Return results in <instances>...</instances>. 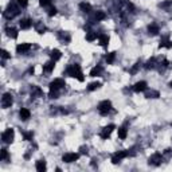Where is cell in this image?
<instances>
[{
    "label": "cell",
    "mask_w": 172,
    "mask_h": 172,
    "mask_svg": "<svg viewBox=\"0 0 172 172\" xmlns=\"http://www.w3.org/2000/svg\"><path fill=\"white\" fill-rule=\"evenodd\" d=\"M64 74L66 75H70L73 78H77L79 81V82H84L85 81V77H84V73H82V69L78 63H71L69 64L66 67V70H64Z\"/></svg>",
    "instance_id": "obj_1"
},
{
    "label": "cell",
    "mask_w": 172,
    "mask_h": 172,
    "mask_svg": "<svg viewBox=\"0 0 172 172\" xmlns=\"http://www.w3.org/2000/svg\"><path fill=\"white\" fill-rule=\"evenodd\" d=\"M20 6H16L15 3H11L8 4V7L6 8V11L3 12V16L6 18L7 20H12L14 18H16L19 14H20Z\"/></svg>",
    "instance_id": "obj_2"
},
{
    "label": "cell",
    "mask_w": 172,
    "mask_h": 172,
    "mask_svg": "<svg viewBox=\"0 0 172 172\" xmlns=\"http://www.w3.org/2000/svg\"><path fill=\"white\" fill-rule=\"evenodd\" d=\"M97 110H98V113H100L101 116H108L112 112V102L109 100L101 101L100 104H98V106H97Z\"/></svg>",
    "instance_id": "obj_3"
},
{
    "label": "cell",
    "mask_w": 172,
    "mask_h": 172,
    "mask_svg": "<svg viewBox=\"0 0 172 172\" xmlns=\"http://www.w3.org/2000/svg\"><path fill=\"white\" fill-rule=\"evenodd\" d=\"M14 137H15V132L12 128H8L2 133V141L6 144H11L14 141Z\"/></svg>",
    "instance_id": "obj_4"
},
{
    "label": "cell",
    "mask_w": 172,
    "mask_h": 172,
    "mask_svg": "<svg viewBox=\"0 0 172 172\" xmlns=\"http://www.w3.org/2000/svg\"><path fill=\"white\" fill-rule=\"evenodd\" d=\"M163 160H164V156H163L161 153L156 152V153H153L152 156L148 159V164L149 165H153V167H159L163 163Z\"/></svg>",
    "instance_id": "obj_5"
},
{
    "label": "cell",
    "mask_w": 172,
    "mask_h": 172,
    "mask_svg": "<svg viewBox=\"0 0 172 172\" xmlns=\"http://www.w3.org/2000/svg\"><path fill=\"white\" fill-rule=\"evenodd\" d=\"M116 129V125L114 124H109V125H106V127H104L102 128V131H101V133H100V137L102 140H108L110 137V135H112V132H113Z\"/></svg>",
    "instance_id": "obj_6"
},
{
    "label": "cell",
    "mask_w": 172,
    "mask_h": 172,
    "mask_svg": "<svg viewBox=\"0 0 172 172\" xmlns=\"http://www.w3.org/2000/svg\"><path fill=\"white\" fill-rule=\"evenodd\" d=\"M79 155L81 153H77V152H67L62 156V161L69 163V164H70V163H75L79 159Z\"/></svg>",
    "instance_id": "obj_7"
},
{
    "label": "cell",
    "mask_w": 172,
    "mask_h": 172,
    "mask_svg": "<svg viewBox=\"0 0 172 172\" xmlns=\"http://www.w3.org/2000/svg\"><path fill=\"white\" fill-rule=\"evenodd\" d=\"M106 19V14L104 11H96L93 14L92 16V19L89 20V24H94V23H98V22H102V20H105Z\"/></svg>",
    "instance_id": "obj_8"
},
{
    "label": "cell",
    "mask_w": 172,
    "mask_h": 172,
    "mask_svg": "<svg viewBox=\"0 0 172 172\" xmlns=\"http://www.w3.org/2000/svg\"><path fill=\"white\" fill-rule=\"evenodd\" d=\"M12 104H14V98H12L11 93H4L2 97V106L4 109H8V108H11Z\"/></svg>",
    "instance_id": "obj_9"
},
{
    "label": "cell",
    "mask_w": 172,
    "mask_h": 172,
    "mask_svg": "<svg viewBox=\"0 0 172 172\" xmlns=\"http://www.w3.org/2000/svg\"><path fill=\"white\" fill-rule=\"evenodd\" d=\"M125 157H128V150H118V152H116L113 156H112V163H113V164H118V163Z\"/></svg>",
    "instance_id": "obj_10"
},
{
    "label": "cell",
    "mask_w": 172,
    "mask_h": 172,
    "mask_svg": "<svg viewBox=\"0 0 172 172\" xmlns=\"http://www.w3.org/2000/svg\"><path fill=\"white\" fill-rule=\"evenodd\" d=\"M50 89H57V90H62L64 86H66V82L62 79V78H55L54 81L50 82Z\"/></svg>",
    "instance_id": "obj_11"
},
{
    "label": "cell",
    "mask_w": 172,
    "mask_h": 172,
    "mask_svg": "<svg viewBox=\"0 0 172 172\" xmlns=\"http://www.w3.org/2000/svg\"><path fill=\"white\" fill-rule=\"evenodd\" d=\"M57 36H58V39L63 43V45H69L70 41H71V35L67 31H58Z\"/></svg>",
    "instance_id": "obj_12"
},
{
    "label": "cell",
    "mask_w": 172,
    "mask_h": 172,
    "mask_svg": "<svg viewBox=\"0 0 172 172\" xmlns=\"http://www.w3.org/2000/svg\"><path fill=\"white\" fill-rule=\"evenodd\" d=\"M31 49H32V46L30 45V43H19V45L16 46V53L18 54H27Z\"/></svg>",
    "instance_id": "obj_13"
},
{
    "label": "cell",
    "mask_w": 172,
    "mask_h": 172,
    "mask_svg": "<svg viewBox=\"0 0 172 172\" xmlns=\"http://www.w3.org/2000/svg\"><path fill=\"white\" fill-rule=\"evenodd\" d=\"M133 92L136 93H140V92H145V90L148 89V84L145 82V81H139V82H136L133 85Z\"/></svg>",
    "instance_id": "obj_14"
},
{
    "label": "cell",
    "mask_w": 172,
    "mask_h": 172,
    "mask_svg": "<svg viewBox=\"0 0 172 172\" xmlns=\"http://www.w3.org/2000/svg\"><path fill=\"white\" fill-rule=\"evenodd\" d=\"M30 93H31V96L34 98H41V97H43V90L39 88V86H36V85H32L31 86V89H30Z\"/></svg>",
    "instance_id": "obj_15"
},
{
    "label": "cell",
    "mask_w": 172,
    "mask_h": 172,
    "mask_svg": "<svg viewBox=\"0 0 172 172\" xmlns=\"http://www.w3.org/2000/svg\"><path fill=\"white\" fill-rule=\"evenodd\" d=\"M4 31H6V35L8 38H12V39H16V38H18V30L15 27H12V26H7Z\"/></svg>",
    "instance_id": "obj_16"
},
{
    "label": "cell",
    "mask_w": 172,
    "mask_h": 172,
    "mask_svg": "<svg viewBox=\"0 0 172 172\" xmlns=\"http://www.w3.org/2000/svg\"><path fill=\"white\" fill-rule=\"evenodd\" d=\"M19 27L22 30H28V28H31L32 27V20L30 19V18H23L20 22H19Z\"/></svg>",
    "instance_id": "obj_17"
},
{
    "label": "cell",
    "mask_w": 172,
    "mask_h": 172,
    "mask_svg": "<svg viewBox=\"0 0 172 172\" xmlns=\"http://www.w3.org/2000/svg\"><path fill=\"white\" fill-rule=\"evenodd\" d=\"M54 67H55V61L51 59V61L46 62L45 64H43V73H45V74H50V73H53Z\"/></svg>",
    "instance_id": "obj_18"
},
{
    "label": "cell",
    "mask_w": 172,
    "mask_h": 172,
    "mask_svg": "<svg viewBox=\"0 0 172 172\" xmlns=\"http://www.w3.org/2000/svg\"><path fill=\"white\" fill-rule=\"evenodd\" d=\"M109 41H110L109 35H106V34H98V43H100V46L106 47L109 45Z\"/></svg>",
    "instance_id": "obj_19"
},
{
    "label": "cell",
    "mask_w": 172,
    "mask_h": 172,
    "mask_svg": "<svg viewBox=\"0 0 172 172\" xmlns=\"http://www.w3.org/2000/svg\"><path fill=\"white\" fill-rule=\"evenodd\" d=\"M19 117H20V120H23V121H27V120L31 117V112H30L27 108H22L19 110Z\"/></svg>",
    "instance_id": "obj_20"
},
{
    "label": "cell",
    "mask_w": 172,
    "mask_h": 172,
    "mask_svg": "<svg viewBox=\"0 0 172 172\" xmlns=\"http://www.w3.org/2000/svg\"><path fill=\"white\" fill-rule=\"evenodd\" d=\"M168 67H170L168 59L163 58L161 61H157V67H156V69H159V71H164V70H167Z\"/></svg>",
    "instance_id": "obj_21"
},
{
    "label": "cell",
    "mask_w": 172,
    "mask_h": 172,
    "mask_svg": "<svg viewBox=\"0 0 172 172\" xmlns=\"http://www.w3.org/2000/svg\"><path fill=\"white\" fill-rule=\"evenodd\" d=\"M144 67L147 69V70H153V69H156V67H157V59H156V58H150V59H148V61L145 62Z\"/></svg>",
    "instance_id": "obj_22"
},
{
    "label": "cell",
    "mask_w": 172,
    "mask_h": 172,
    "mask_svg": "<svg viewBox=\"0 0 172 172\" xmlns=\"http://www.w3.org/2000/svg\"><path fill=\"white\" fill-rule=\"evenodd\" d=\"M79 10H81V12H84V14H90V12L93 11V8H92V4L90 3L82 2L79 4Z\"/></svg>",
    "instance_id": "obj_23"
},
{
    "label": "cell",
    "mask_w": 172,
    "mask_h": 172,
    "mask_svg": "<svg viewBox=\"0 0 172 172\" xmlns=\"http://www.w3.org/2000/svg\"><path fill=\"white\" fill-rule=\"evenodd\" d=\"M102 71H104V67L100 66V64H97L96 67H93L92 70H90V74L89 75L93 77V78H94V77H100L102 74Z\"/></svg>",
    "instance_id": "obj_24"
},
{
    "label": "cell",
    "mask_w": 172,
    "mask_h": 172,
    "mask_svg": "<svg viewBox=\"0 0 172 172\" xmlns=\"http://www.w3.org/2000/svg\"><path fill=\"white\" fill-rule=\"evenodd\" d=\"M159 32H160V27H159L157 24L152 23V24H149V26H148V34H149V35L155 36V35H157Z\"/></svg>",
    "instance_id": "obj_25"
},
{
    "label": "cell",
    "mask_w": 172,
    "mask_h": 172,
    "mask_svg": "<svg viewBox=\"0 0 172 172\" xmlns=\"http://www.w3.org/2000/svg\"><path fill=\"white\" fill-rule=\"evenodd\" d=\"M97 39H98V34L96 31H93V30L86 31V41H88V42H94Z\"/></svg>",
    "instance_id": "obj_26"
},
{
    "label": "cell",
    "mask_w": 172,
    "mask_h": 172,
    "mask_svg": "<svg viewBox=\"0 0 172 172\" xmlns=\"http://www.w3.org/2000/svg\"><path fill=\"white\" fill-rule=\"evenodd\" d=\"M50 58L53 59V61L57 62V61H59V59L62 58V53H61V51H59L58 49H54V50L50 51Z\"/></svg>",
    "instance_id": "obj_27"
},
{
    "label": "cell",
    "mask_w": 172,
    "mask_h": 172,
    "mask_svg": "<svg viewBox=\"0 0 172 172\" xmlns=\"http://www.w3.org/2000/svg\"><path fill=\"white\" fill-rule=\"evenodd\" d=\"M34 27H35V31L38 34H45L47 31V27L45 26V23H43V22H36Z\"/></svg>",
    "instance_id": "obj_28"
},
{
    "label": "cell",
    "mask_w": 172,
    "mask_h": 172,
    "mask_svg": "<svg viewBox=\"0 0 172 172\" xmlns=\"http://www.w3.org/2000/svg\"><path fill=\"white\" fill-rule=\"evenodd\" d=\"M159 47H160V49H161V47H168V49H171V41H170V36L168 35H165V36L161 38Z\"/></svg>",
    "instance_id": "obj_29"
},
{
    "label": "cell",
    "mask_w": 172,
    "mask_h": 172,
    "mask_svg": "<svg viewBox=\"0 0 172 172\" xmlns=\"http://www.w3.org/2000/svg\"><path fill=\"white\" fill-rule=\"evenodd\" d=\"M35 168H36V171H39V172L46 171V170H47L46 161H45V160H38V161L35 163Z\"/></svg>",
    "instance_id": "obj_30"
},
{
    "label": "cell",
    "mask_w": 172,
    "mask_h": 172,
    "mask_svg": "<svg viewBox=\"0 0 172 172\" xmlns=\"http://www.w3.org/2000/svg\"><path fill=\"white\" fill-rule=\"evenodd\" d=\"M127 136H128V129H127V127H125V125H124V127H120V128H118V139L125 140Z\"/></svg>",
    "instance_id": "obj_31"
},
{
    "label": "cell",
    "mask_w": 172,
    "mask_h": 172,
    "mask_svg": "<svg viewBox=\"0 0 172 172\" xmlns=\"http://www.w3.org/2000/svg\"><path fill=\"white\" fill-rule=\"evenodd\" d=\"M145 97H147V98H159V97H160V93H159L157 90L150 89V90H148V92L145 93Z\"/></svg>",
    "instance_id": "obj_32"
},
{
    "label": "cell",
    "mask_w": 172,
    "mask_h": 172,
    "mask_svg": "<svg viewBox=\"0 0 172 172\" xmlns=\"http://www.w3.org/2000/svg\"><path fill=\"white\" fill-rule=\"evenodd\" d=\"M159 7H160L161 10H165V11H168L170 8L172 7V0H165V2H161L160 4H159Z\"/></svg>",
    "instance_id": "obj_33"
},
{
    "label": "cell",
    "mask_w": 172,
    "mask_h": 172,
    "mask_svg": "<svg viewBox=\"0 0 172 172\" xmlns=\"http://www.w3.org/2000/svg\"><path fill=\"white\" fill-rule=\"evenodd\" d=\"M100 88H101V82H98V81H96V82L89 84V86H88V90H89V92H94V90H97V89H100Z\"/></svg>",
    "instance_id": "obj_34"
},
{
    "label": "cell",
    "mask_w": 172,
    "mask_h": 172,
    "mask_svg": "<svg viewBox=\"0 0 172 172\" xmlns=\"http://www.w3.org/2000/svg\"><path fill=\"white\" fill-rule=\"evenodd\" d=\"M59 92H61V90H57V89H50L49 98H51V100H55V98H58V97H59Z\"/></svg>",
    "instance_id": "obj_35"
},
{
    "label": "cell",
    "mask_w": 172,
    "mask_h": 172,
    "mask_svg": "<svg viewBox=\"0 0 172 172\" xmlns=\"http://www.w3.org/2000/svg\"><path fill=\"white\" fill-rule=\"evenodd\" d=\"M106 63L108 64H112V63H114V61H116V53H109L106 55Z\"/></svg>",
    "instance_id": "obj_36"
},
{
    "label": "cell",
    "mask_w": 172,
    "mask_h": 172,
    "mask_svg": "<svg viewBox=\"0 0 172 172\" xmlns=\"http://www.w3.org/2000/svg\"><path fill=\"white\" fill-rule=\"evenodd\" d=\"M23 139L26 140V141H31L32 139H34V132H23Z\"/></svg>",
    "instance_id": "obj_37"
},
{
    "label": "cell",
    "mask_w": 172,
    "mask_h": 172,
    "mask_svg": "<svg viewBox=\"0 0 172 172\" xmlns=\"http://www.w3.org/2000/svg\"><path fill=\"white\" fill-rule=\"evenodd\" d=\"M8 157H10V155H8V150L6 148H3L2 149V156H0V160L6 161V160H8Z\"/></svg>",
    "instance_id": "obj_38"
},
{
    "label": "cell",
    "mask_w": 172,
    "mask_h": 172,
    "mask_svg": "<svg viewBox=\"0 0 172 172\" xmlns=\"http://www.w3.org/2000/svg\"><path fill=\"white\" fill-rule=\"evenodd\" d=\"M39 4L45 8H49L50 6H53V2L51 0H39Z\"/></svg>",
    "instance_id": "obj_39"
},
{
    "label": "cell",
    "mask_w": 172,
    "mask_h": 172,
    "mask_svg": "<svg viewBox=\"0 0 172 172\" xmlns=\"http://www.w3.org/2000/svg\"><path fill=\"white\" fill-rule=\"evenodd\" d=\"M140 67H141V63H140V62H137V63L135 64V66H133V67L131 69V70H129V73H131V74H136V73L140 70Z\"/></svg>",
    "instance_id": "obj_40"
},
{
    "label": "cell",
    "mask_w": 172,
    "mask_h": 172,
    "mask_svg": "<svg viewBox=\"0 0 172 172\" xmlns=\"http://www.w3.org/2000/svg\"><path fill=\"white\" fill-rule=\"evenodd\" d=\"M47 14H49V16L57 15V8H55L54 6H50L49 8H47Z\"/></svg>",
    "instance_id": "obj_41"
},
{
    "label": "cell",
    "mask_w": 172,
    "mask_h": 172,
    "mask_svg": "<svg viewBox=\"0 0 172 172\" xmlns=\"http://www.w3.org/2000/svg\"><path fill=\"white\" fill-rule=\"evenodd\" d=\"M8 58H11V55L8 54V51L6 50H2V59H3V66H4V62H6V59Z\"/></svg>",
    "instance_id": "obj_42"
},
{
    "label": "cell",
    "mask_w": 172,
    "mask_h": 172,
    "mask_svg": "<svg viewBox=\"0 0 172 172\" xmlns=\"http://www.w3.org/2000/svg\"><path fill=\"white\" fill-rule=\"evenodd\" d=\"M163 156L164 157H172V148H167L164 152H163Z\"/></svg>",
    "instance_id": "obj_43"
},
{
    "label": "cell",
    "mask_w": 172,
    "mask_h": 172,
    "mask_svg": "<svg viewBox=\"0 0 172 172\" xmlns=\"http://www.w3.org/2000/svg\"><path fill=\"white\" fill-rule=\"evenodd\" d=\"M79 153H81V155H88V153H89V148L86 147V145H82V147H79Z\"/></svg>",
    "instance_id": "obj_44"
},
{
    "label": "cell",
    "mask_w": 172,
    "mask_h": 172,
    "mask_svg": "<svg viewBox=\"0 0 172 172\" xmlns=\"http://www.w3.org/2000/svg\"><path fill=\"white\" fill-rule=\"evenodd\" d=\"M18 6H20V8H26L28 6L27 0H18Z\"/></svg>",
    "instance_id": "obj_45"
},
{
    "label": "cell",
    "mask_w": 172,
    "mask_h": 172,
    "mask_svg": "<svg viewBox=\"0 0 172 172\" xmlns=\"http://www.w3.org/2000/svg\"><path fill=\"white\" fill-rule=\"evenodd\" d=\"M168 86H170V88H171V89H172V81H171V82H170V84H168Z\"/></svg>",
    "instance_id": "obj_46"
},
{
    "label": "cell",
    "mask_w": 172,
    "mask_h": 172,
    "mask_svg": "<svg viewBox=\"0 0 172 172\" xmlns=\"http://www.w3.org/2000/svg\"><path fill=\"white\" fill-rule=\"evenodd\" d=\"M171 47H172V42H171Z\"/></svg>",
    "instance_id": "obj_47"
}]
</instances>
